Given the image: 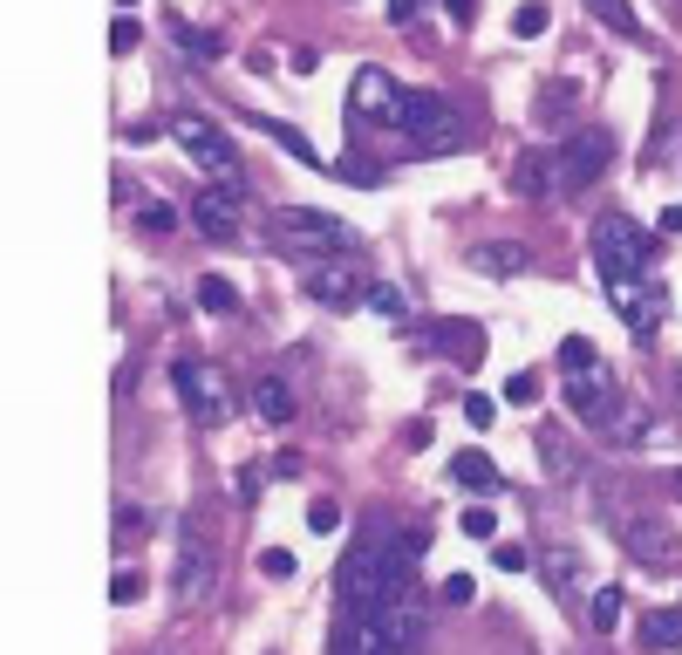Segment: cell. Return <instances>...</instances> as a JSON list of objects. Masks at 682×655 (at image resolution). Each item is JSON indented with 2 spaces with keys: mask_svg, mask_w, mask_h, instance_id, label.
I'll return each mask as SVG.
<instances>
[{
  "mask_svg": "<svg viewBox=\"0 0 682 655\" xmlns=\"http://www.w3.org/2000/svg\"><path fill=\"white\" fill-rule=\"evenodd\" d=\"M607 164H614V144H607V130H580L567 144H553V151H539L519 164V192L526 198H560V192H587L594 178H601Z\"/></svg>",
  "mask_w": 682,
  "mask_h": 655,
  "instance_id": "1",
  "label": "cell"
},
{
  "mask_svg": "<svg viewBox=\"0 0 682 655\" xmlns=\"http://www.w3.org/2000/svg\"><path fill=\"white\" fill-rule=\"evenodd\" d=\"M389 587H396V574H389V526L369 519V526L355 533V546L341 553V574H335L341 615H376Z\"/></svg>",
  "mask_w": 682,
  "mask_h": 655,
  "instance_id": "2",
  "label": "cell"
},
{
  "mask_svg": "<svg viewBox=\"0 0 682 655\" xmlns=\"http://www.w3.org/2000/svg\"><path fill=\"white\" fill-rule=\"evenodd\" d=\"M273 246L280 253H307V260H335L355 246V226L335 212H314V205H280L273 212Z\"/></svg>",
  "mask_w": 682,
  "mask_h": 655,
  "instance_id": "3",
  "label": "cell"
},
{
  "mask_svg": "<svg viewBox=\"0 0 682 655\" xmlns=\"http://www.w3.org/2000/svg\"><path fill=\"white\" fill-rule=\"evenodd\" d=\"M594 267H601L607 287L648 273V232L635 226L628 212H601V219H594Z\"/></svg>",
  "mask_w": 682,
  "mask_h": 655,
  "instance_id": "4",
  "label": "cell"
},
{
  "mask_svg": "<svg viewBox=\"0 0 682 655\" xmlns=\"http://www.w3.org/2000/svg\"><path fill=\"white\" fill-rule=\"evenodd\" d=\"M171 137H178V151L212 178V185H239V157H232V137L219 123H205V116H171Z\"/></svg>",
  "mask_w": 682,
  "mask_h": 655,
  "instance_id": "5",
  "label": "cell"
},
{
  "mask_svg": "<svg viewBox=\"0 0 682 655\" xmlns=\"http://www.w3.org/2000/svg\"><path fill=\"white\" fill-rule=\"evenodd\" d=\"M171 389H178V403H185L198 424H226L232 417V389L205 362H171Z\"/></svg>",
  "mask_w": 682,
  "mask_h": 655,
  "instance_id": "6",
  "label": "cell"
},
{
  "mask_svg": "<svg viewBox=\"0 0 682 655\" xmlns=\"http://www.w3.org/2000/svg\"><path fill=\"white\" fill-rule=\"evenodd\" d=\"M607 526H614V540L628 546L635 560H648V567L676 553V533H669V519H662V512H628V505H614V512H607Z\"/></svg>",
  "mask_w": 682,
  "mask_h": 655,
  "instance_id": "7",
  "label": "cell"
},
{
  "mask_svg": "<svg viewBox=\"0 0 682 655\" xmlns=\"http://www.w3.org/2000/svg\"><path fill=\"white\" fill-rule=\"evenodd\" d=\"M423 621H430V608H423V594L410 587V580L382 594L376 628H382V642H389V649H417V642H423Z\"/></svg>",
  "mask_w": 682,
  "mask_h": 655,
  "instance_id": "8",
  "label": "cell"
},
{
  "mask_svg": "<svg viewBox=\"0 0 682 655\" xmlns=\"http://www.w3.org/2000/svg\"><path fill=\"white\" fill-rule=\"evenodd\" d=\"M212 574H219V553L198 540L185 526V546H178V567H171V594H178V608H198L205 594H212Z\"/></svg>",
  "mask_w": 682,
  "mask_h": 655,
  "instance_id": "9",
  "label": "cell"
},
{
  "mask_svg": "<svg viewBox=\"0 0 682 655\" xmlns=\"http://www.w3.org/2000/svg\"><path fill=\"white\" fill-rule=\"evenodd\" d=\"M607 301H614V314H621L642 342L662 328V287H648V273H642V280H614V287H607Z\"/></svg>",
  "mask_w": 682,
  "mask_h": 655,
  "instance_id": "10",
  "label": "cell"
},
{
  "mask_svg": "<svg viewBox=\"0 0 682 655\" xmlns=\"http://www.w3.org/2000/svg\"><path fill=\"white\" fill-rule=\"evenodd\" d=\"M369 287H376L369 273H355V267H328V260L307 273V294H314L321 308H341V314H348V308H362V301H369Z\"/></svg>",
  "mask_w": 682,
  "mask_h": 655,
  "instance_id": "11",
  "label": "cell"
},
{
  "mask_svg": "<svg viewBox=\"0 0 682 655\" xmlns=\"http://www.w3.org/2000/svg\"><path fill=\"white\" fill-rule=\"evenodd\" d=\"M239 198H246V185H205L191 198V226L205 239H232L239 232Z\"/></svg>",
  "mask_w": 682,
  "mask_h": 655,
  "instance_id": "12",
  "label": "cell"
},
{
  "mask_svg": "<svg viewBox=\"0 0 682 655\" xmlns=\"http://www.w3.org/2000/svg\"><path fill=\"white\" fill-rule=\"evenodd\" d=\"M567 403L580 410V417H587V424H607V430H614V417L628 410V403H621V389L607 383L601 369H587V376H573V383H567Z\"/></svg>",
  "mask_w": 682,
  "mask_h": 655,
  "instance_id": "13",
  "label": "cell"
},
{
  "mask_svg": "<svg viewBox=\"0 0 682 655\" xmlns=\"http://www.w3.org/2000/svg\"><path fill=\"white\" fill-rule=\"evenodd\" d=\"M396 89H403V82L389 76V69H376V62H369V69L355 76V116H376V123H389V103H396Z\"/></svg>",
  "mask_w": 682,
  "mask_h": 655,
  "instance_id": "14",
  "label": "cell"
},
{
  "mask_svg": "<svg viewBox=\"0 0 682 655\" xmlns=\"http://www.w3.org/2000/svg\"><path fill=\"white\" fill-rule=\"evenodd\" d=\"M253 410H260V424H287V417L301 410V396H294L287 376H260V383H253Z\"/></svg>",
  "mask_w": 682,
  "mask_h": 655,
  "instance_id": "15",
  "label": "cell"
},
{
  "mask_svg": "<svg viewBox=\"0 0 682 655\" xmlns=\"http://www.w3.org/2000/svg\"><path fill=\"white\" fill-rule=\"evenodd\" d=\"M471 267L478 273H526L532 253L519 246V239H485V246H471Z\"/></svg>",
  "mask_w": 682,
  "mask_h": 655,
  "instance_id": "16",
  "label": "cell"
},
{
  "mask_svg": "<svg viewBox=\"0 0 682 655\" xmlns=\"http://www.w3.org/2000/svg\"><path fill=\"white\" fill-rule=\"evenodd\" d=\"M451 478L464 485V492H498V464L485 458V451H457V458H451Z\"/></svg>",
  "mask_w": 682,
  "mask_h": 655,
  "instance_id": "17",
  "label": "cell"
},
{
  "mask_svg": "<svg viewBox=\"0 0 682 655\" xmlns=\"http://www.w3.org/2000/svg\"><path fill=\"white\" fill-rule=\"evenodd\" d=\"M164 35H171V48H185L191 62H219V35H205V28H191V21H164Z\"/></svg>",
  "mask_w": 682,
  "mask_h": 655,
  "instance_id": "18",
  "label": "cell"
},
{
  "mask_svg": "<svg viewBox=\"0 0 682 655\" xmlns=\"http://www.w3.org/2000/svg\"><path fill=\"white\" fill-rule=\"evenodd\" d=\"M587 14L601 21V28H614V35H628V41H642V14L628 7V0H587Z\"/></svg>",
  "mask_w": 682,
  "mask_h": 655,
  "instance_id": "19",
  "label": "cell"
},
{
  "mask_svg": "<svg viewBox=\"0 0 682 655\" xmlns=\"http://www.w3.org/2000/svg\"><path fill=\"white\" fill-rule=\"evenodd\" d=\"M642 649H682V615L676 608H662V615L642 621Z\"/></svg>",
  "mask_w": 682,
  "mask_h": 655,
  "instance_id": "20",
  "label": "cell"
},
{
  "mask_svg": "<svg viewBox=\"0 0 682 655\" xmlns=\"http://www.w3.org/2000/svg\"><path fill=\"white\" fill-rule=\"evenodd\" d=\"M198 308H205V314H232V308H239V287L219 280V273H205V280H198Z\"/></svg>",
  "mask_w": 682,
  "mask_h": 655,
  "instance_id": "21",
  "label": "cell"
},
{
  "mask_svg": "<svg viewBox=\"0 0 682 655\" xmlns=\"http://www.w3.org/2000/svg\"><path fill=\"white\" fill-rule=\"evenodd\" d=\"M546 28H553V7H546V0H526V7L512 14V35L519 41H539Z\"/></svg>",
  "mask_w": 682,
  "mask_h": 655,
  "instance_id": "22",
  "label": "cell"
},
{
  "mask_svg": "<svg viewBox=\"0 0 682 655\" xmlns=\"http://www.w3.org/2000/svg\"><path fill=\"white\" fill-rule=\"evenodd\" d=\"M369 308H376L382 321H410V294L389 287V280H376V287H369Z\"/></svg>",
  "mask_w": 682,
  "mask_h": 655,
  "instance_id": "23",
  "label": "cell"
},
{
  "mask_svg": "<svg viewBox=\"0 0 682 655\" xmlns=\"http://www.w3.org/2000/svg\"><path fill=\"white\" fill-rule=\"evenodd\" d=\"M621 615H628V601H621V587H601V594H594V628H601V635H614V628H621Z\"/></svg>",
  "mask_w": 682,
  "mask_h": 655,
  "instance_id": "24",
  "label": "cell"
},
{
  "mask_svg": "<svg viewBox=\"0 0 682 655\" xmlns=\"http://www.w3.org/2000/svg\"><path fill=\"white\" fill-rule=\"evenodd\" d=\"M457 526H464V540H492V533H498V512H492V505H464V519H457Z\"/></svg>",
  "mask_w": 682,
  "mask_h": 655,
  "instance_id": "25",
  "label": "cell"
},
{
  "mask_svg": "<svg viewBox=\"0 0 682 655\" xmlns=\"http://www.w3.org/2000/svg\"><path fill=\"white\" fill-rule=\"evenodd\" d=\"M560 369H567V376H587V369H594V348L580 342V335H567V342H560Z\"/></svg>",
  "mask_w": 682,
  "mask_h": 655,
  "instance_id": "26",
  "label": "cell"
},
{
  "mask_svg": "<svg viewBox=\"0 0 682 655\" xmlns=\"http://www.w3.org/2000/svg\"><path fill=\"white\" fill-rule=\"evenodd\" d=\"M662 151L676 157V116H662V123H655V137H648V157H642L648 171H655V164H662Z\"/></svg>",
  "mask_w": 682,
  "mask_h": 655,
  "instance_id": "27",
  "label": "cell"
},
{
  "mask_svg": "<svg viewBox=\"0 0 682 655\" xmlns=\"http://www.w3.org/2000/svg\"><path fill=\"white\" fill-rule=\"evenodd\" d=\"M110 601H116V608H123V601H144V574H137V567H116Z\"/></svg>",
  "mask_w": 682,
  "mask_h": 655,
  "instance_id": "28",
  "label": "cell"
},
{
  "mask_svg": "<svg viewBox=\"0 0 682 655\" xmlns=\"http://www.w3.org/2000/svg\"><path fill=\"white\" fill-rule=\"evenodd\" d=\"M492 417H498V396H464V424L471 430H492Z\"/></svg>",
  "mask_w": 682,
  "mask_h": 655,
  "instance_id": "29",
  "label": "cell"
},
{
  "mask_svg": "<svg viewBox=\"0 0 682 655\" xmlns=\"http://www.w3.org/2000/svg\"><path fill=\"white\" fill-rule=\"evenodd\" d=\"M492 567H498V574H526V567H532V553L505 540V546H492Z\"/></svg>",
  "mask_w": 682,
  "mask_h": 655,
  "instance_id": "30",
  "label": "cell"
},
{
  "mask_svg": "<svg viewBox=\"0 0 682 655\" xmlns=\"http://www.w3.org/2000/svg\"><path fill=\"white\" fill-rule=\"evenodd\" d=\"M137 41H144V28H137L130 14H116V21H110V48H116V55H130Z\"/></svg>",
  "mask_w": 682,
  "mask_h": 655,
  "instance_id": "31",
  "label": "cell"
},
{
  "mask_svg": "<svg viewBox=\"0 0 682 655\" xmlns=\"http://www.w3.org/2000/svg\"><path fill=\"white\" fill-rule=\"evenodd\" d=\"M260 574H266V580H294V553L266 546V553H260Z\"/></svg>",
  "mask_w": 682,
  "mask_h": 655,
  "instance_id": "32",
  "label": "cell"
},
{
  "mask_svg": "<svg viewBox=\"0 0 682 655\" xmlns=\"http://www.w3.org/2000/svg\"><path fill=\"white\" fill-rule=\"evenodd\" d=\"M505 403L532 410V403H539V376H512V383H505Z\"/></svg>",
  "mask_w": 682,
  "mask_h": 655,
  "instance_id": "33",
  "label": "cell"
},
{
  "mask_svg": "<svg viewBox=\"0 0 682 655\" xmlns=\"http://www.w3.org/2000/svg\"><path fill=\"white\" fill-rule=\"evenodd\" d=\"M539 458H546V471H560V478H567V471H573V458H567V451H560V437H553V430L539 437Z\"/></svg>",
  "mask_w": 682,
  "mask_h": 655,
  "instance_id": "34",
  "label": "cell"
},
{
  "mask_svg": "<svg viewBox=\"0 0 682 655\" xmlns=\"http://www.w3.org/2000/svg\"><path fill=\"white\" fill-rule=\"evenodd\" d=\"M335 178H348V185H382V171H376V164H362V157H348Z\"/></svg>",
  "mask_w": 682,
  "mask_h": 655,
  "instance_id": "35",
  "label": "cell"
},
{
  "mask_svg": "<svg viewBox=\"0 0 682 655\" xmlns=\"http://www.w3.org/2000/svg\"><path fill=\"white\" fill-rule=\"evenodd\" d=\"M437 594H444V601H457V608H464V601L478 594V580H471V574H451V580H444V587H437Z\"/></svg>",
  "mask_w": 682,
  "mask_h": 655,
  "instance_id": "36",
  "label": "cell"
},
{
  "mask_svg": "<svg viewBox=\"0 0 682 655\" xmlns=\"http://www.w3.org/2000/svg\"><path fill=\"white\" fill-rule=\"evenodd\" d=\"M382 14H389V21H396V28H410V21H417V0H389V7H382Z\"/></svg>",
  "mask_w": 682,
  "mask_h": 655,
  "instance_id": "37",
  "label": "cell"
},
{
  "mask_svg": "<svg viewBox=\"0 0 682 655\" xmlns=\"http://www.w3.org/2000/svg\"><path fill=\"white\" fill-rule=\"evenodd\" d=\"M444 7H451L457 28H471V21H478V0H444Z\"/></svg>",
  "mask_w": 682,
  "mask_h": 655,
  "instance_id": "38",
  "label": "cell"
},
{
  "mask_svg": "<svg viewBox=\"0 0 682 655\" xmlns=\"http://www.w3.org/2000/svg\"><path fill=\"white\" fill-rule=\"evenodd\" d=\"M403 451H430V424H410V430H403Z\"/></svg>",
  "mask_w": 682,
  "mask_h": 655,
  "instance_id": "39",
  "label": "cell"
},
{
  "mask_svg": "<svg viewBox=\"0 0 682 655\" xmlns=\"http://www.w3.org/2000/svg\"><path fill=\"white\" fill-rule=\"evenodd\" d=\"M662 232H682V205H662V219H655Z\"/></svg>",
  "mask_w": 682,
  "mask_h": 655,
  "instance_id": "40",
  "label": "cell"
},
{
  "mask_svg": "<svg viewBox=\"0 0 682 655\" xmlns=\"http://www.w3.org/2000/svg\"><path fill=\"white\" fill-rule=\"evenodd\" d=\"M669 492H682V471H669Z\"/></svg>",
  "mask_w": 682,
  "mask_h": 655,
  "instance_id": "41",
  "label": "cell"
}]
</instances>
